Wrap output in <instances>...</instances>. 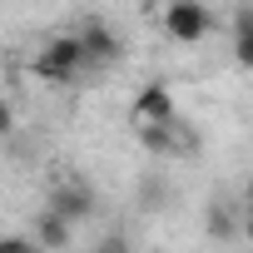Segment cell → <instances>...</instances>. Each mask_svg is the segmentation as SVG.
<instances>
[{"label":"cell","mask_w":253,"mask_h":253,"mask_svg":"<svg viewBox=\"0 0 253 253\" xmlns=\"http://www.w3.org/2000/svg\"><path fill=\"white\" fill-rule=\"evenodd\" d=\"M35 80H45V84H75L89 65H84V50H80V35H55V40H45V50L35 55Z\"/></svg>","instance_id":"cell-1"},{"label":"cell","mask_w":253,"mask_h":253,"mask_svg":"<svg viewBox=\"0 0 253 253\" xmlns=\"http://www.w3.org/2000/svg\"><path fill=\"white\" fill-rule=\"evenodd\" d=\"M159 25H164V35L174 45H199V40L213 35L218 20H213V10L204 5V0H169L164 15H159Z\"/></svg>","instance_id":"cell-2"},{"label":"cell","mask_w":253,"mask_h":253,"mask_svg":"<svg viewBox=\"0 0 253 253\" xmlns=\"http://www.w3.org/2000/svg\"><path fill=\"white\" fill-rule=\"evenodd\" d=\"M45 209H50V213H60V218L75 228V223H89V218H94L99 194H94V184H89V179L70 174V179H55V189H50V204H45Z\"/></svg>","instance_id":"cell-3"},{"label":"cell","mask_w":253,"mask_h":253,"mask_svg":"<svg viewBox=\"0 0 253 253\" xmlns=\"http://www.w3.org/2000/svg\"><path fill=\"white\" fill-rule=\"evenodd\" d=\"M75 35H80V50H84V65H89V70H104V65H114V60L124 55L119 35H114L104 20H84Z\"/></svg>","instance_id":"cell-4"},{"label":"cell","mask_w":253,"mask_h":253,"mask_svg":"<svg viewBox=\"0 0 253 253\" xmlns=\"http://www.w3.org/2000/svg\"><path fill=\"white\" fill-rule=\"evenodd\" d=\"M134 119H139V124H169V119H179L174 94H169L164 84H144V89L134 94Z\"/></svg>","instance_id":"cell-5"},{"label":"cell","mask_w":253,"mask_h":253,"mask_svg":"<svg viewBox=\"0 0 253 253\" xmlns=\"http://www.w3.org/2000/svg\"><path fill=\"white\" fill-rule=\"evenodd\" d=\"M70 238H75V228H70L60 213H50V209H45V213L35 218V228H30V243H35V248H50V253L70 248Z\"/></svg>","instance_id":"cell-6"},{"label":"cell","mask_w":253,"mask_h":253,"mask_svg":"<svg viewBox=\"0 0 253 253\" xmlns=\"http://www.w3.org/2000/svg\"><path fill=\"white\" fill-rule=\"evenodd\" d=\"M233 60H238L243 70H253V10H248V5L233 15Z\"/></svg>","instance_id":"cell-7"},{"label":"cell","mask_w":253,"mask_h":253,"mask_svg":"<svg viewBox=\"0 0 253 253\" xmlns=\"http://www.w3.org/2000/svg\"><path fill=\"white\" fill-rule=\"evenodd\" d=\"M233 233H238V218H233L223 204H213V209H209V238H233Z\"/></svg>","instance_id":"cell-8"},{"label":"cell","mask_w":253,"mask_h":253,"mask_svg":"<svg viewBox=\"0 0 253 253\" xmlns=\"http://www.w3.org/2000/svg\"><path fill=\"white\" fill-rule=\"evenodd\" d=\"M0 253H35L30 238H15V233H0Z\"/></svg>","instance_id":"cell-9"},{"label":"cell","mask_w":253,"mask_h":253,"mask_svg":"<svg viewBox=\"0 0 253 253\" xmlns=\"http://www.w3.org/2000/svg\"><path fill=\"white\" fill-rule=\"evenodd\" d=\"M139 199L159 209V204H164V189H159V179H144V189H139Z\"/></svg>","instance_id":"cell-10"},{"label":"cell","mask_w":253,"mask_h":253,"mask_svg":"<svg viewBox=\"0 0 253 253\" xmlns=\"http://www.w3.org/2000/svg\"><path fill=\"white\" fill-rule=\"evenodd\" d=\"M5 134H15V109L0 99V139H5Z\"/></svg>","instance_id":"cell-11"},{"label":"cell","mask_w":253,"mask_h":253,"mask_svg":"<svg viewBox=\"0 0 253 253\" xmlns=\"http://www.w3.org/2000/svg\"><path fill=\"white\" fill-rule=\"evenodd\" d=\"M238 233H243V238L253 243V213H243V218H238Z\"/></svg>","instance_id":"cell-12"},{"label":"cell","mask_w":253,"mask_h":253,"mask_svg":"<svg viewBox=\"0 0 253 253\" xmlns=\"http://www.w3.org/2000/svg\"><path fill=\"white\" fill-rule=\"evenodd\" d=\"M248 204H253V179H248Z\"/></svg>","instance_id":"cell-13"}]
</instances>
